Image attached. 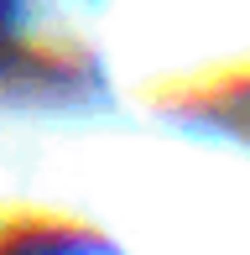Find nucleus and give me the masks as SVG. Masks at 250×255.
<instances>
[{
    "label": "nucleus",
    "mask_w": 250,
    "mask_h": 255,
    "mask_svg": "<svg viewBox=\"0 0 250 255\" xmlns=\"http://www.w3.org/2000/svg\"><path fill=\"white\" fill-rule=\"evenodd\" d=\"M0 21H5V0H0Z\"/></svg>",
    "instance_id": "nucleus-1"
}]
</instances>
